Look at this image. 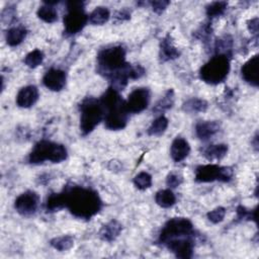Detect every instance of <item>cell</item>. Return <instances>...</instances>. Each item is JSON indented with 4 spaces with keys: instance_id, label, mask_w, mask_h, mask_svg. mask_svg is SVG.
Returning a JSON list of instances; mask_svg holds the SVG:
<instances>
[{
    "instance_id": "6da1fadb",
    "label": "cell",
    "mask_w": 259,
    "mask_h": 259,
    "mask_svg": "<svg viewBox=\"0 0 259 259\" xmlns=\"http://www.w3.org/2000/svg\"><path fill=\"white\" fill-rule=\"evenodd\" d=\"M66 207L73 215L88 220L101 208V199L97 192L82 186H72L64 190Z\"/></svg>"
},
{
    "instance_id": "7a4b0ae2",
    "label": "cell",
    "mask_w": 259,
    "mask_h": 259,
    "mask_svg": "<svg viewBox=\"0 0 259 259\" xmlns=\"http://www.w3.org/2000/svg\"><path fill=\"white\" fill-rule=\"evenodd\" d=\"M80 111V130L84 136L91 133L105 116V110L100 100L93 97H87L82 101Z\"/></svg>"
},
{
    "instance_id": "3957f363",
    "label": "cell",
    "mask_w": 259,
    "mask_h": 259,
    "mask_svg": "<svg viewBox=\"0 0 259 259\" xmlns=\"http://www.w3.org/2000/svg\"><path fill=\"white\" fill-rule=\"evenodd\" d=\"M66 148L58 143L51 141H39L31 150L28 161L31 164H39L45 161L60 163L67 158Z\"/></svg>"
},
{
    "instance_id": "277c9868",
    "label": "cell",
    "mask_w": 259,
    "mask_h": 259,
    "mask_svg": "<svg viewBox=\"0 0 259 259\" xmlns=\"http://www.w3.org/2000/svg\"><path fill=\"white\" fill-rule=\"evenodd\" d=\"M230 71V60L225 55L218 54L204 64L199 72L200 78L208 84H219L223 82Z\"/></svg>"
},
{
    "instance_id": "5b68a950",
    "label": "cell",
    "mask_w": 259,
    "mask_h": 259,
    "mask_svg": "<svg viewBox=\"0 0 259 259\" xmlns=\"http://www.w3.org/2000/svg\"><path fill=\"white\" fill-rule=\"evenodd\" d=\"M97 62L100 70L109 73L108 76H111L127 64L125 63V51L119 46L104 49L98 54Z\"/></svg>"
},
{
    "instance_id": "8992f818",
    "label": "cell",
    "mask_w": 259,
    "mask_h": 259,
    "mask_svg": "<svg viewBox=\"0 0 259 259\" xmlns=\"http://www.w3.org/2000/svg\"><path fill=\"white\" fill-rule=\"evenodd\" d=\"M88 21V16L84 11V3L81 1H71L67 3V13L64 16L65 31L68 34H75L83 29Z\"/></svg>"
},
{
    "instance_id": "52a82bcc",
    "label": "cell",
    "mask_w": 259,
    "mask_h": 259,
    "mask_svg": "<svg viewBox=\"0 0 259 259\" xmlns=\"http://www.w3.org/2000/svg\"><path fill=\"white\" fill-rule=\"evenodd\" d=\"M193 233V225L186 218H173L169 220L160 234V242L162 244L180 237L191 236Z\"/></svg>"
},
{
    "instance_id": "ba28073f",
    "label": "cell",
    "mask_w": 259,
    "mask_h": 259,
    "mask_svg": "<svg viewBox=\"0 0 259 259\" xmlns=\"http://www.w3.org/2000/svg\"><path fill=\"white\" fill-rule=\"evenodd\" d=\"M233 170L230 167H222L215 164H207L198 166L195 169V180L197 182L205 183L220 180L227 182L231 180Z\"/></svg>"
},
{
    "instance_id": "9c48e42d",
    "label": "cell",
    "mask_w": 259,
    "mask_h": 259,
    "mask_svg": "<svg viewBox=\"0 0 259 259\" xmlns=\"http://www.w3.org/2000/svg\"><path fill=\"white\" fill-rule=\"evenodd\" d=\"M107 112L104 116L105 127L111 131L122 130L127 122V110L124 105V100H120L114 105L105 109Z\"/></svg>"
},
{
    "instance_id": "30bf717a",
    "label": "cell",
    "mask_w": 259,
    "mask_h": 259,
    "mask_svg": "<svg viewBox=\"0 0 259 259\" xmlns=\"http://www.w3.org/2000/svg\"><path fill=\"white\" fill-rule=\"evenodd\" d=\"M150 101V92L147 88H137L132 91L124 101L125 108L130 113H139L147 108Z\"/></svg>"
},
{
    "instance_id": "8fae6325",
    "label": "cell",
    "mask_w": 259,
    "mask_h": 259,
    "mask_svg": "<svg viewBox=\"0 0 259 259\" xmlns=\"http://www.w3.org/2000/svg\"><path fill=\"white\" fill-rule=\"evenodd\" d=\"M38 195L31 190L21 193L14 202L16 211L22 215H30L35 212L38 206Z\"/></svg>"
},
{
    "instance_id": "7c38bea8",
    "label": "cell",
    "mask_w": 259,
    "mask_h": 259,
    "mask_svg": "<svg viewBox=\"0 0 259 259\" xmlns=\"http://www.w3.org/2000/svg\"><path fill=\"white\" fill-rule=\"evenodd\" d=\"M191 236L172 239L164 245H166L167 248L178 258H191L194 245Z\"/></svg>"
},
{
    "instance_id": "4fadbf2b",
    "label": "cell",
    "mask_w": 259,
    "mask_h": 259,
    "mask_svg": "<svg viewBox=\"0 0 259 259\" xmlns=\"http://www.w3.org/2000/svg\"><path fill=\"white\" fill-rule=\"evenodd\" d=\"M66 73L63 70L52 68L45 74L42 78L44 85L52 91H60L66 85Z\"/></svg>"
},
{
    "instance_id": "5bb4252c",
    "label": "cell",
    "mask_w": 259,
    "mask_h": 259,
    "mask_svg": "<svg viewBox=\"0 0 259 259\" xmlns=\"http://www.w3.org/2000/svg\"><path fill=\"white\" fill-rule=\"evenodd\" d=\"M258 67H259V56L255 55L249 59L241 68L242 78L250 85L257 87L258 81Z\"/></svg>"
},
{
    "instance_id": "9a60e30c",
    "label": "cell",
    "mask_w": 259,
    "mask_h": 259,
    "mask_svg": "<svg viewBox=\"0 0 259 259\" xmlns=\"http://www.w3.org/2000/svg\"><path fill=\"white\" fill-rule=\"evenodd\" d=\"M38 99V90L33 85L22 87L16 95V103L19 107L28 108L32 106Z\"/></svg>"
},
{
    "instance_id": "2e32d148",
    "label": "cell",
    "mask_w": 259,
    "mask_h": 259,
    "mask_svg": "<svg viewBox=\"0 0 259 259\" xmlns=\"http://www.w3.org/2000/svg\"><path fill=\"white\" fill-rule=\"evenodd\" d=\"M190 152V146L188 142L180 137H177L171 144L170 155L173 161L180 162L184 160Z\"/></svg>"
},
{
    "instance_id": "e0dca14e",
    "label": "cell",
    "mask_w": 259,
    "mask_h": 259,
    "mask_svg": "<svg viewBox=\"0 0 259 259\" xmlns=\"http://www.w3.org/2000/svg\"><path fill=\"white\" fill-rule=\"evenodd\" d=\"M220 130V124L215 120L200 121L195 125V134L200 140H207L217 134Z\"/></svg>"
},
{
    "instance_id": "ac0fdd59",
    "label": "cell",
    "mask_w": 259,
    "mask_h": 259,
    "mask_svg": "<svg viewBox=\"0 0 259 259\" xmlns=\"http://www.w3.org/2000/svg\"><path fill=\"white\" fill-rule=\"evenodd\" d=\"M121 229V225L117 221H110L101 228L99 236L102 240L111 242L118 237Z\"/></svg>"
},
{
    "instance_id": "d6986e66",
    "label": "cell",
    "mask_w": 259,
    "mask_h": 259,
    "mask_svg": "<svg viewBox=\"0 0 259 259\" xmlns=\"http://www.w3.org/2000/svg\"><path fill=\"white\" fill-rule=\"evenodd\" d=\"M179 56L178 50L173 46L169 36H166L161 41L160 46V58L162 61H170L176 59Z\"/></svg>"
},
{
    "instance_id": "ffe728a7",
    "label": "cell",
    "mask_w": 259,
    "mask_h": 259,
    "mask_svg": "<svg viewBox=\"0 0 259 259\" xmlns=\"http://www.w3.org/2000/svg\"><path fill=\"white\" fill-rule=\"evenodd\" d=\"M25 36H26V29L23 26H14L7 30L6 42L11 47H15L21 44L25 38Z\"/></svg>"
},
{
    "instance_id": "44dd1931",
    "label": "cell",
    "mask_w": 259,
    "mask_h": 259,
    "mask_svg": "<svg viewBox=\"0 0 259 259\" xmlns=\"http://www.w3.org/2000/svg\"><path fill=\"white\" fill-rule=\"evenodd\" d=\"M228 146L225 144L209 145L203 151V156L208 160H220L226 156Z\"/></svg>"
},
{
    "instance_id": "7402d4cb",
    "label": "cell",
    "mask_w": 259,
    "mask_h": 259,
    "mask_svg": "<svg viewBox=\"0 0 259 259\" xmlns=\"http://www.w3.org/2000/svg\"><path fill=\"white\" fill-rule=\"evenodd\" d=\"M155 200L158 205L164 208L171 207L176 202V196L170 189H163L156 193Z\"/></svg>"
},
{
    "instance_id": "603a6c76",
    "label": "cell",
    "mask_w": 259,
    "mask_h": 259,
    "mask_svg": "<svg viewBox=\"0 0 259 259\" xmlns=\"http://www.w3.org/2000/svg\"><path fill=\"white\" fill-rule=\"evenodd\" d=\"M110 16V12L106 7L99 6L96 7L88 16V20L95 25H101L108 21Z\"/></svg>"
},
{
    "instance_id": "cb8c5ba5",
    "label": "cell",
    "mask_w": 259,
    "mask_h": 259,
    "mask_svg": "<svg viewBox=\"0 0 259 259\" xmlns=\"http://www.w3.org/2000/svg\"><path fill=\"white\" fill-rule=\"evenodd\" d=\"M207 102L200 98H191L185 101L182 105V109L186 112L195 113V112H202L205 111L207 108Z\"/></svg>"
},
{
    "instance_id": "d4e9b609",
    "label": "cell",
    "mask_w": 259,
    "mask_h": 259,
    "mask_svg": "<svg viewBox=\"0 0 259 259\" xmlns=\"http://www.w3.org/2000/svg\"><path fill=\"white\" fill-rule=\"evenodd\" d=\"M66 207V200H65V193H53L48 197L47 200V209L49 211H56Z\"/></svg>"
},
{
    "instance_id": "484cf974",
    "label": "cell",
    "mask_w": 259,
    "mask_h": 259,
    "mask_svg": "<svg viewBox=\"0 0 259 259\" xmlns=\"http://www.w3.org/2000/svg\"><path fill=\"white\" fill-rule=\"evenodd\" d=\"M37 16L48 23H53L58 19V12L53 7V5H50L48 3H45L37 9Z\"/></svg>"
},
{
    "instance_id": "4316f807",
    "label": "cell",
    "mask_w": 259,
    "mask_h": 259,
    "mask_svg": "<svg viewBox=\"0 0 259 259\" xmlns=\"http://www.w3.org/2000/svg\"><path fill=\"white\" fill-rule=\"evenodd\" d=\"M167 126H168V119L165 116L160 115L156 119H154L153 122L151 123V125L149 126L148 135L149 136H160L166 131Z\"/></svg>"
},
{
    "instance_id": "83f0119b",
    "label": "cell",
    "mask_w": 259,
    "mask_h": 259,
    "mask_svg": "<svg viewBox=\"0 0 259 259\" xmlns=\"http://www.w3.org/2000/svg\"><path fill=\"white\" fill-rule=\"evenodd\" d=\"M74 245V239L72 236H61L51 240V246L59 251H67Z\"/></svg>"
},
{
    "instance_id": "f1b7e54d",
    "label": "cell",
    "mask_w": 259,
    "mask_h": 259,
    "mask_svg": "<svg viewBox=\"0 0 259 259\" xmlns=\"http://www.w3.org/2000/svg\"><path fill=\"white\" fill-rule=\"evenodd\" d=\"M173 102H174V95H173V91L172 90H169L165 96H163L155 105V107L153 108V111L155 112H163L169 108L172 107L173 105Z\"/></svg>"
},
{
    "instance_id": "f546056e",
    "label": "cell",
    "mask_w": 259,
    "mask_h": 259,
    "mask_svg": "<svg viewBox=\"0 0 259 259\" xmlns=\"http://www.w3.org/2000/svg\"><path fill=\"white\" fill-rule=\"evenodd\" d=\"M44 61V53L39 50H33L32 52L28 53L23 62L29 68H36L39 66Z\"/></svg>"
},
{
    "instance_id": "4dcf8cb0",
    "label": "cell",
    "mask_w": 259,
    "mask_h": 259,
    "mask_svg": "<svg viewBox=\"0 0 259 259\" xmlns=\"http://www.w3.org/2000/svg\"><path fill=\"white\" fill-rule=\"evenodd\" d=\"M227 2L225 1H215L206 6V15L208 17H217L222 15L227 9Z\"/></svg>"
},
{
    "instance_id": "1f68e13d",
    "label": "cell",
    "mask_w": 259,
    "mask_h": 259,
    "mask_svg": "<svg viewBox=\"0 0 259 259\" xmlns=\"http://www.w3.org/2000/svg\"><path fill=\"white\" fill-rule=\"evenodd\" d=\"M134 184L138 189L145 190L152 185V176L147 172H140L135 176Z\"/></svg>"
},
{
    "instance_id": "d6a6232c",
    "label": "cell",
    "mask_w": 259,
    "mask_h": 259,
    "mask_svg": "<svg viewBox=\"0 0 259 259\" xmlns=\"http://www.w3.org/2000/svg\"><path fill=\"white\" fill-rule=\"evenodd\" d=\"M225 214H226V209L222 206H219L207 213V219L212 224H219L224 220Z\"/></svg>"
},
{
    "instance_id": "836d02e7",
    "label": "cell",
    "mask_w": 259,
    "mask_h": 259,
    "mask_svg": "<svg viewBox=\"0 0 259 259\" xmlns=\"http://www.w3.org/2000/svg\"><path fill=\"white\" fill-rule=\"evenodd\" d=\"M183 181V178L180 174H177V173H170L168 174L167 178H166V184L167 186L171 187V188H175L177 186H179Z\"/></svg>"
},
{
    "instance_id": "e575fe53",
    "label": "cell",
    "mask_w": 259,
    "mask_h": 259,
    "mask_svg": "<svg viewBox=\"0 0 259 259\" xmlns=\"http://www.w3.org/2000/svg\"><path fill=\"white\" fill-rule=\"evenodd\" d=\"M170 4L169 1H164V0H158V1H152L151 2V5H152V8L153 10L156 12V13H161L163 12L167 6Z\"/></svg>"
},
{
    "instance_id": "d590c367",
    "label": "cell",
    "mask_w": 259,
    "mask_h": 259,
    "mask_svg": "<svg viewBox=\"0 0 259 259\" xmlns=\"http://www.w3.org/2000/svg\"><path fill=\"white\" fill-rule=\"evenodd\" d=\"M248 29L252 33H257L258 32V18H252L248 21Z\"/></svg>"
},
{
    "instance_id": "8d00e7d4",
    "label": "cell",
    "mask_w": 259,
    "mask_h": 259,
    "mask_svg": "<svg viewBox=\"0 0 259 259\" xmlns=\"http://www.w3.org/2000/svg\"><path fill=\"white\" fill-rule=\"evenodd\" d=\"M130 15H131V14H130V12L123 9V10H120V11L116 12L115 17H116L117 19L122 20V19H128V18H130Z\"/></svg>"
}]
</instances>
